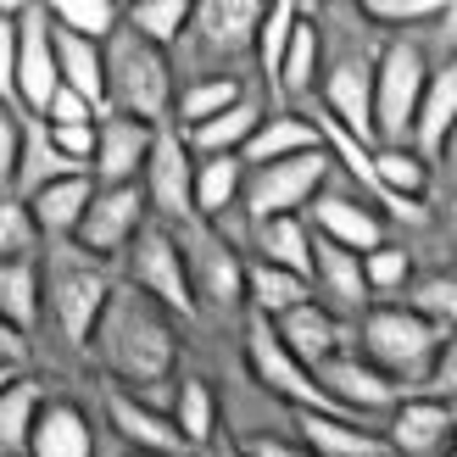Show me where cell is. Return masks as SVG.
Masks as SVG:
<instances>
[{
  "label": "cell",
  "instance_id": "45",
  "mask_svg": "<svg viewBox=\"0 0 457 457\" xmlns=\"http://www.w3.org/2000/svg\"><path fill=\"white\" fill-rule=\"evenodd\" d=\"M362 279H369V295H396L407 279H413V257H407L402 245L385 240L379 251H369V257H362Z\"/></svg>",
  "mask_w": 457,
  "mask_h": 457
},
{
  "label": "cell",
  "instance_id": "47",
  "mask_svg": "<svg viewBox=\"0 0 457 457\" xmlns=\"http://www.w3.org/2000/svg\"><path fill=\"white\" fill-rule=\"evenodd\" d=\"M39 123L45 129H89V123H101V112L84 96H73V89H56V101H51V112H45Z\"/></svg>",
  "mask_w": 457,
  "mask_h": 457
},
{
  "label": "cell",
  "instance_id": "56",
  "mask_svg": "<svg viewBox=\"0 0 457 457\" xmlns=\"http://www.w3.org/2000/svg\"><path fill=\"white\" fill-rule=\"evenodd\" d=\"M446 457H457V441H452V452H446Z\"/></svg>",
  "mask_w": 457,
  "mask_h": 457
},
{
  "label": "cell",
  "instance_id": "30",
  "mask_svg": "<svg viewBox=\"0 0 457 457\" xmlns=\"http://www.w3.org/2000/svg\"><path fill=\"white\" fill-rule=\"evenodd\" d=\"M457 123V62L436 67L424 84V101H419V123H413V151L424 156V162H436V151L441 140L452 134Z\"/></svg>",
  "mask_w": 457,
  "mask_h": 457
},
{
  "label": "cell",
  "instance_id": "46",
  "mask_svg": "<svg viewBox=\"0 0 457 457\" xmlns=\"http://www.w3.org/2000/svg\"><path fill=\"white\" fill-rule=\"evenodd\" d=\"M424 396H436V402L457 407V329L441 340V352H436V369H429V385H424Z\"/></svg>",
  "mask_w": 457,
  "mask_h": 457
},
{
  "label": "cell",
  "instance_id": "51",
  "mask_svg": "<svg viewBox=\"0 0 457 457\" xmlns=\"http://www.w3.org/2000/svg\"><path fill=\"white\" fill-rule=\"evenodd\" d=\"M22 357H29V340L0 318V369H22Z\"/></svg>",
  "mask_w": 457,
  "mask_h": 457
},
{
  "label": "cell",
  "instance_id": "36",
  "mask_svg": "<svg viewBox=\"0 0 457 457\" xmlns=\"http://www.w3.org/2000/svg\"><path fill=\"white\" fill-rule=\"evenodd\" d=\"M190 22H195L190 0H134V6H123V29H134L145 45H156V51L179 45L190 34Z\"/></svg>",
  "mask_w": 457,
  "mask_h": 457
},
{
  "label": "cell",
  "instance_id": "3",
  "mask_svg": "<svg viewBox=\"0 0 457 457\" xmlns=\"http://www.w3.org/2000/svg\"><path fill=\"white\" fill-rule=\"evenodd\" d=\"M106 112L151 129L173 123V62L134 29H118L106 39Z\"/></svg>",
  "mask_w": 457,
  "mask_h": 457
},
{
  "label": "cell",
  "instance_id": "38",
  "mask_svg": "<svg viewBox=\"0 0 457 457\" xmlns=\"http://www.w3.org/2000/svg\"><path fill=\"white\" fill-rule=\"evenodd\" d=\"M173 424L179 436H185V446H212V429H218V396L207 379H179L173 391Z\"/></svg>",
  "mask_w": 457,
  "mask_h": 457
},
{
  "label": "cell",
  "instance_id": "18",
  "mask_svg": "<svg viewBox=\"0 0 457 457\" xmlns=\"http://www.w3.org/2000/svg\"><path fill=\"white\" fill-rule=\"evenodd\" d=\"M312 295L318 307H329L335 318L340 312H369V279H362V257L357 251H340L335 240L312 235Z\"/></svg>",
  "mask_w": 457,
  "mask_h": 457
},
{
  "label": "cell",
  "instance_id": "10",
  "mask_svg": "<svg viewBox=\"0 0 457 457\" xmlns=\"http://www.w3.org/2000/svg\"><path fill=\"white\" fill-rule=\"evenodd\" d=\"M145 207L156 212V223H195V156L185 145V134L173 123L156 129V145H151V162H145Z\"/></svg>",
  "mask_w": 457,
  "mask_h": 457
},
{
  "label": "cell",
  "instance_id": "32",
  "mask_svg": "<svg viewBox=\"0 0 457 457\" xmlns=\"http://www.w3.org/2000/svg\"><path fill=\"white\" fill-rule=\"evenodd\" d=\"M251 245H257V262H273L285 273H302L312 285V228L302 218H268L251 223Z\"/></svg>",
  "mask_w": 457,
  "mask_h": 457
},
{
  "label": "cell",
  "instance_id": "24",
  "mask_svg": "<svg viewBox=\"0 0 457 457\" xmlns=\"http://www.w3.org/2000/svg\"><path fill=\"white\" fill-rule=\"evenodd\" d=\"M279 340H285V352L302 362V369H324L329 357H340V340H346V329H340V318L329 312V307H318V302H307V307H295L290 318H279Z\"/></svg>",
  "mask_w": 457,
  "mask_h": 457
},
{
  "label": "cell",
  "instance_id": "42",
  "mask_svg": "<svg viewBox=\"0 0 457 457\" xmlns=\"http://www.w3.org/2000/svg\"><path fill=\"white\" fill-rule=\"evenodd\" d=\"M39 223L29 212V201L22 195H0V262H34V251H39Z\"/></svg>",
  "mask_w": 457,
  "mask_h": 457
},
{
  "label": "cell",
  "instance_id": "8",
  "mask_svg": "<svg viewBox=\"0 0 457 457\" xmlns=\"http://www.w3.org/2000/svg\"><path fill=\"white\" fill-rule=\"evenodd\" d=\"M245 362H251V374H257L262 391L290 402L295 413H340V407L318 391L312 369H302V362L285 352V340H279V329H273L268 318H251L245 324Z\"/></svg>",
  "mask_w": 457,
  "mask_h": 457
},
{
  "label": "cell",
  "instance_id": "16",
  "mask_svg": "<svg viewBox=\"0 0 457 457\" xmlns=\"http://www.w3.org/2000/svg\"><path fill=\"white\" fill-rule=\"evenodd\" d=\"M185 262H190V285H195V307L207 302L218 312L245 307V262L240 251L218 240V235H190L185 240Z\"/></svg>",
  "mask_w": 457,
  "mask_h": 457
},
{
  "label": "cell",
  "instance_id": "11",
  "mask_svg": "<svg viewBox=\"0 0 457 457\" xmlns=\"http://www.w3.org/2000/svg\"><path fill=\"white\" fill-rule=\"evenodd\" d=\"M145 223H151V207H145V190L140 185L96 190V195H89L84 223H79V235H73V245L84 251V257L106 262V257H123Z\"/></svg>",
  "mask_w": 457,
  "mask_h": 457
},
{
  "label": "cell",
  "instance_id": "50",
  "mask_svg": "<svg viewBox=\"0 0 457 457\" xmlns=\"http://www.w3.org/2000/svg\"><path fill=\"white\" fill-rule=\"evenodd\" d=\"M245 457H312L302 441H285V436H257L245 446Z\"/></svg>",
  "mask_w": 457,
  "mask_h": 457
},
{
  "label": "cell",
  "instance_id": "4",
  "mask_svg": "<svg viewBox=\"0 0 457 457\" xmlns=\"http://www.w3.org/2000/svg\"><path fill=\"white\" fill-rule=\"evenodd\" d=\"M424 84H429V62L419 45L385 39L374 56V145H413Z\"/></svg>",
  "mask_w": 457,
  "mask_h": 457
},
{
  "label": "cell",
  "instance_id": "54",
  "mask_svg": "<svg viewBox=\"0 0 457 457\" xmlns=\"http://www.w3.org/2000/svg\"><path fill=\"white\" fill-rule=\"evenodd\" d=\"M207 457H245V446H218V441H212V446H207Z\"/></svg>",
  "mask_w": 457,
  "mask_h": 457
},
{
  "label": "cell",
  "instance_id": "2",
  "mask_svg": "<svg viewBox=\"0 0 457 457\" xmlns=\"http://www.w3.org/2000/svg\"><path fill=\"white\" fill-rule=\"evenodd\" d=\"M357 340H362V362H374V369L396 385L402 396H424L429 385V369H436V352H441V329L419 318L413 307H391L379 302L357 318Z\"/></svg>",
  "mask_w": 457,
  "mask_h": 457
},
{
  "label": "cell",
  "instance_id": "12",
  "mask_svg": "<svg viewBox=\"0 0 457 457\" xmlns=\"http://www.w3.org/2000/svg\"><path fill=\"white\" fill-rule=\"evenodd\" d=\"M151 145H156V129L151 123H134L106 112L96 123V156H89V185L96 190H118V185H140L145 162H151Z\"/></svg>",
  "mask_w": 457,
  "mask_h": 457
},
{
  "label": "cell",
  "instance_id": "35",
  "mask_svg": "<svg viewBox=\"0 0 457 457\" xmlns=\"http://www.w3.org/2000/svg\"><path fill=\"white\" fill-rule=\"evenodd\" d=\"M240 96H245V89H240L235 73H201L195 84H185V89L173 96V129L190 134V129H201V123H212L218 112H228Z\"/></svg>",
  "mask_w": 457,
  "mask_h": 457
},
{
  "label": "cell",
  "instance_id": "6",
  "mask_svg": "<svg viewBox=\"0 0 457 457\" xmlns=\"http://www.w3.org/2000/svg\"><path fill=\"white\" fill-rule=\"evenodd\" d=\"M123 257H129V285L140 295H151V302L173 318H195V285H190L185 240H179L168 223H145Z\"/></svg>",
  "mask_w": 457,
  "mask_h": 457
},
{
  "label": "cell",
  "instance_id": "44",
  "mask_svg": "<svg viewBox=\"0 0 457 457\" xmlns=\"http://www.w3.org/2000/svg\"><path fill=\"white\" fill-rule=\"evenodd\" d=\"M407 307L419 318H429L441 335H452L457 329V273H429V279H419L407 290Z\"/></svg>",
  "mask_w": 457,
  "mask_h": 457
},
{
  "label": "cell",
  "instance_id": "57",
  "mask_svg": "<svg viewBox=\"0 0 457 457\" xmlns=\"http://www.w3.org/2000/svg\"><path fill=\"white\" fill-rule=\"evenodd\" d=\"M129 457H140V452H129Z\"/></svg>",
  "mask_w": 457,
  "mask_h": 457
},
{
  "label": "cell",
  "instance_id": "21",
  "mask_svg": "<svg viewBox=\"0 0 457 457\" xmlns=\"http://www.w3.org/2000/svg\"><path fill=\"white\" fill-rule=\"evenodd\" d=\"M312 218H318V235L335 240L340 251H357V257H369V251L385 245V218L369 207V201H357V195H340V190L318 195Z\"/></svg>",
  "mask_w": 457,
  "mask_h": 457
},
{
  "label": "cell",
  "instance_id": "19",
  "mask_svg": "<svg viewBox=\"0 0 457 457\" xmlns=\"http://www.w3.org/2000/svg\"><path fill=\"white\" fill-rule=\"evenodd\" d=\"M22 457H96V429H89V413H84L79 402H67V396L39 402Z\"/></svg>",
  "mask_w": 457,
  "mask_h": 457
},
{
  "label": "cell",
  "instance_id": "48",
  "mask_svg": "<svg viewBox=\"0 0 457 457\" xmlns=\"http://www.w3.org/2000/svg\"><path fill=\"white\" fill-rule=\"evenodd\" d=\"M45 134H51V145L67 156V162L89 173V156H96V123H89V129H45Z\"/></svg>",
  "mask_w": 457,
  "mask_h": 457
},
{
  "label": "cell",
  "instance_id": "31",
  "mask_svg": "<svg viewBox=\"0 0 457 457\" xmlns=\"http://www.w3.org/2000/svg\"><path fill=\"white\" fill-rule=\"evenodd\" d=\"M245 195V162L240 156H195V218L223 223L228 207Z\"/></svg>",
  "mask_w": 457,
  "mask_h": 457
},
{
  "label": "cell",
  "instance_id": "52",
  "mask_svg": "<svg viewBox=\"0 0 457 457\" xmlns=\"http://www.w3.org/2000/svg\"><path fill=\"white\" fill-rule=\"evenodd\" d=\"M436 39L446 45V56L457 62V0H441V17H436Z\"/></svg>",
  "mask_w": 457,
  "mask_h": 457
},
{
  "label": "cell",
  "instance_id": "49",
  "mask_svg": "<svg viewBox=\"0 0 457 457\" xmlns=\"http://www.w3.org/2000/svg\"><path fill=\"white\" fill-rule=\"evenodd\" d=\"M17 156H22V129H17V118H6V106H0V195L17 185Z\"/></svg>",
  "mask_w": 457,
  "mask_h": 457
},
{
  "label": "cell",
  "instance_id": "15",
  "mask_svg": "<svg viewBox=\"0 0 457 457\" xmlns=\"http://www.w3.org/2000/svg\"><path fill=\"white\" fill-rule=\"evenodd\" d=\"M312 379H318V391H324L346 419H362V413H396V402H402L396 385L385 379L374 362H362V357H352V352L329 357Z\"/></svg>",
  "mask_w": 457,
  "mask_h": 457
},
{
  "label": "cell",
  "instance_id": "29",
  "mask_svg": "<svg viewBox=\"0 0 457 457\" xmlns=\"http://www.w3.org/2000/svg\"><path fill=\"white\" fill-rule=\"evenodd\" d=\"M262 101L257 96H240L228 112H218L212 123H201V129H190L185 134V145H190V156H240L245 145H251V134L262 129Z\"/></svg>",
  "mask_w": 457,
  "mask_h": 457
},
{
  "label": "cell",
  "instance_id": "9",
  "mask_svg": "<svg viewBox=\"0 0 457 457\" xmlns=\"http://www.w3.org/2000/svg\"><path fill=\"white\" fill-rule=\"evenodd\" d=\"M56 22L51 6H17V112L22 118H45L62 89L56 73Z\"/></svg>",
  "mask_w": 457,
  "mask_h": 457
},
{
  "label": "cell",
  "instance_id": "25",
  "mask_svg": "<svg viewBox=\"0 0 457 457\" xmlns=\"http://www.w3.org/2000/svg\"><path fill=\"white\" fill-rule=\"evenodd\" d=\"M374 179L379 201H391L402 218H424V190H429V162L413 145H374Z\"/></svg>",
  "mask_w": 457,
  "mask_h": 457
},
{
  "label": "cell",
  "instance_id": "20",
  "mask_svg": "<svg viewBox=\"0 0 457 457\" xmlns=\"http://www.w3.org/2000/svg\"><path fill=\"white\" fill-rule=\"evenodd\" d=\"M262 12L257 0H212V6H195V22H190V34L207 45L212 56H257V29H262Z\"/></svg>",
  "mask_w": 457,
  "mask_h": 457
},
{
  "label": "cell",
  "instance_id": "55",
  "mask_svg": "<svg viewBox=\"0 0 457 457\" xmlns=\"http://www.w3.org/2000/svg\"><path fill=\"white\" fill-rule=\"evenodd\" d=\"M12 385H17V369H0V396H6Z\"/></svg>",
  "mask_w": 457,
  "mask_h": 457
},
{
  "label": "cell",
  "instance_id": "43",
  "mask_svg": "<svg viewBox=\"0 0 457 457\" xmlns=\"http://www.w3.org/2000/svg\"><path fill=\"white\" fill-rule=\"evenodd\" d=\"M357 17L374 22V29H391V39H396L402 29H436L441 0H362Z\"/></svg>",
  "mask_w": 457,
  "mask_h": 457
},
{
  "label": "cell",
  "instance_id": "13",
  "mask_svg": "<svg viewBox=\"0 0 457 457\" xmlns=\"http://www.w3.org/2000/svg\"><path fill=\"white\" fill-rule=\"evenodd\" d=\"M324 118H335L352 140L374 145V62L369 56H335L324 62Z\"/></svg>",
  "mask_w": 457,
  "mask_h": 457
},
{
  "label": "cell",
  "instance_id": "17",
  "mask_svg": "<svg viewBox=\"0 0 457 457\" xmlns=\"http://www.w3.org/2000/svg\"><path fill=\"white\" fill-rule=\"evenodd\" d=\"M106 419L129 441V452H140V457H190L173 413H162L156 402H140V396H129V391L112 385V391H106Z\"/></svg>",
  "mask_w": 457,
  "mask_h": 457
},
{
  "label": "cell",
  "instance_id": "1",
  "mask_svg": "<svg viewBox=\"0 0 457 457\" xmlns=\"http://www.w3.org/2000/svg\"><path fill=\"white\" fill-rule=\"evenodd\" d=\"M89 352L101 357V369L118 379V391L151 402L156 385L173 379L179 362V335H173V312H162L140 290H112V302L101 312L96 335H89Z\"/></svg>",
  "mask_w": 457,
  "mask_h": 457
},
{
  "label": "cell",
  "instance_id": "41",
  "mask_svg": "<svg viewBox=\"0 0 457 457\" xmlns=\"http://www.w3.org/2000/svg\"><path fill=\"white\" fill-rule=\"evenodd\" d=\"M39 391L34 379H17L6 396H0V457H22L29 446V429H34V413H39Z\"/></svg>",
  "mask_w": 457,
  "mask_h": 457
},
{
  "label": "cell",
  "instance_id": "27",
  "mask_svg": "<svg viewBox=\"0 0 457 457\" xmlns=\"http://www.w3.org/2000/svg\"><path fill=\"white\" fill-rule=\"evenodd\" d=\"M312 302V285L302 279V273H285L273 262H245V307L251 318H268V324H279V318H290L295 307Z\"/></svg>",
  "mask_w": 457,
  "mask_h": 457
},
{
  "label": "cell",
  "instance_id": "7",
  "mask_svg": "<svg viewBox=\"0 0 457 457\" xmlns=\"http://www.w3.org/2000/svg\"><path fill=\"white\" fill-rule=\"evenodd\" d=\"M329 145L312 151V156H290V162H268V168H245V195L240 207L251 223H268V218H302L307 201L324 195V179H329Z\"/></svg>",
  "mask_w": 457,
  "mask_h": 457
},
{
  "label": "cell",
  "instance_id": "26",
  "mask_svg": "<svg viewBox=\"0 0 457 457\" xmlns=\"http://www.w3.org/2000/svg\"><path fill=\"white\" fill-rule=\"evenodd\" d=\"M51 39H56V73H62V89L84 96V101L106 118V45L79 39V34H67V29H56Z\"/></svg>",
  "mask_w": 457,
  "mask_h": 457
},
{
  "label": "cell",
  "instance_id": "34",
  "mask_svg": "<svg viewBox=\"0 0 457 457\" xmlns=\"http://www.w3.org/2000/svg\"><path fill=\"white\" fill-rule=\"evenodd\" d=\"M73 173H84V168H73L67 156L51 145V134H45V123H34L29 118V129H22V156H17V185H12V195H39L45 185H56V179H73Z\"/></svg>",
  "mask_w": 457,
  "mask_h": 457
},
{
  "label": "cell",
  "instance_id": "40",
  "mask_svg": "<svg viewBox=\"0 0 457 457\" xmlns=\"http://www.w3.org/2000/svg\"><path fill=\"white\" fill-rule=\"evenodd\" d=\"M51 22H56V29H67V34H79V39L106 45L112 34L123 29V6H118V0H56Z\"/></svg>",
  "mask_w": 457,
  "mask_h": 457
},
{
  "label": "cell",
  "instance_id": "28",
  "mask_svg": "<svg viewBox=\"0 0 457 457\" xmlns=\"http://www.w3.org/2000/svg\"><path fill=\"white\" fill-rule=\"evenodd\" d=\"M89 195H96V185H89V173H73V179H56V185H45L39 195H29V212L39 223L45 240H73L79 223L89 212Z\"/></svg>",
  "mask_w": 457,
  "mask_h": 457
},
{
  "label": "cell",
  "instance_id": "23",
  "mask_svg": "<svg viewBox=\"0 0 457 457\" xmlns=\"http://www.w3.org/2000/svg\"><path fill=\"white\" fill-rule=\"evenodd\" d=\"M295 429L312 457H391L379 429H362V419L346 413H295Z\"/></svg>",
  "mask_w": 457,
  "mask_h": 457
},
{
  "label": "cell",
  "instance_id": "5",
  "mask_svg": "<svg viewBox=\"0 0 457 457\" xmlns=\"http://www.w3.org/2000/svg\"><path fill=\"white\" fill-rule=\"evenodd\" d=\"M39 273H45V302H51L62 335L73 340V346H89V335H96V324H101V312H106V302H112L118 285H112L101 273V262L84 257L79 245L56 251Z\"/></svg>",
  "mask_w": 457,
  "mask_h": 457
},
{
  "label": "cell",
  "instance_id": "53",
  "mask_svg": "<svg viewBox=\"0 0 457 457\" xmlns=\"http://www.w3.org/2000/svg\"><path fill=\"white\" fill-rule=\"evenodd\" d=\"M436 162H441V173H446V185L457 190V123H452V134L441 140V151H436Z\"/></svg>",
  "mask_w": 457,
  "mask_h": 457
},
{
  "label": "cell",
  "instance_id": "14",
  "mask_svg": "<svg viewBox=\"0 0 457 457\" xmlns=\"http://www.w3.org/2000/svg\"><path fill=\"white\" fill-rule=\"evenodd\" d=\"M452 441H457V407L436 396H402L391 424H385L391 457H446Z\"/></svg>",
  "mask_w": 457,
  "mask_h": 457
},
{
  "label": "cell",
  "instance_id": "33",
  "mask_svg": "<svg viewBox=\"0 0 457 457\" xmlns=\"http://www.w3.org/2000/svg\"><path fill=\"white\" fill-rule=\"evenodd\" d=\"M0 318L29 340L45 318V273L39 262H0Z\"/></svg>",
  "mask_w": 457,
  "mask_h": 457
},
{
  "label": "cell",
  "instance_id": "22",
  "mask_svg": "<svg viewBox=\"0 0 457 457\" xmlns=\"http://www.w3.org/2000/svg\"><path fill=\"white\" fill-rule=\"evenodd\" d=\"M312 151H324V134H318V123L307 118V112H268L262 129L251 134V145L240 151V162L245 168H268V162H290V156H312Z\"/></svg>",
  "mask_w": 457,
  "mask_h": 457
},
{
  "label": "cell",
  "instance_id": "39",
  "mask_svg": "<svg viewBox=\"0 0 457 457\" xmlns=\"http://www.w3.org/2000/svg\"><path fill=\"white\" fill-rule=\"evenodd\" d=\"M295 29H302V6H290V0H273V6L262 12V29H257V73L279 89V67H285V51H290V39Z\"/></svg>",
  "mask_w": 457,
  "mask_h": 457
},
{
  "label": "cell",
  "instance_id": "37",
  "mask_svg": "<svg viewBox=\"0 0 457 457\" xmlns=\"http://www.w3.org/2000/svg\"><path fill=\"white\" fill-rule=\"evenodd\" d=\"M318 73H324V29L302 12V29H295L290 51H285V67H279V96H290V101L312 96Z\"/></svg>",
  "mask_w": 457,
  "mask_h": 457
}]
</instances>
